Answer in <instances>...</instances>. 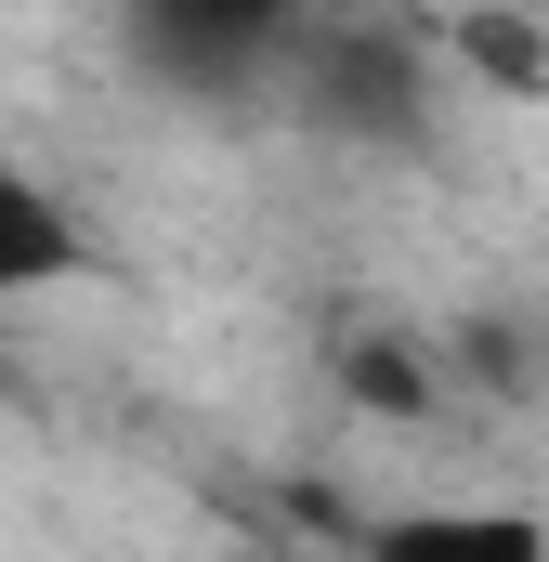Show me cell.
<instances>
[{
    "label": "cell",
    "mask_w": 549,
    "mask_h": 562,
    "mask_svg": "<svg viewBox=\"0 0 549 562\" xmlns=\"http://www.w3.org/2000/svg\"><path fill=\"white\" fill-rule=\"evenodd\" d=\"M274 105L314 144H354V157H418L432 119H445V66L418 26H380V13H314L274 66Z\"/></svg>",
    "instance_id": "1"
},
{
    "label": "cell",
    "mask_w": 549,
    "mask_h": 562,
    "mask_svg": "<svg viewBox=\"0 0 549 562\" xmlns=\"http://www.w3.org/2000/svg\"><path fill=\"white\" fill-rule=\"evenodd\" d=\"M327 0H119V40L157 92L183 105H262L288 40L314 26Z\"/></svg>",
    "instance_id": "2"
},
{
    "label": "cell",
    "mask_w": 549,
    "mask_h": 562,
    "mask_svg": "<svg viewBox=\"0 0 549 562\" xmlns=\"http://www.w3.org/2000/svg\"><path fill=\"white\" fill-rule=\"evenodd\" d=\"M354 562H549V510H484V497H393L354 524Z\"/></svg>",
    "instance_id": "3"
},
{
    "label": "cell",
    "mask_w": 549,
    "mask_h": 562,
    "mask_svg": "<svg viewBox=\"0 0 549 562\" xmlns=\"http://www.w3.org/2000/svg\"><path fill=\"white\" fill-rule=\"evenodd\" d=\"M79 276H92V223H79L40 170L0 157V314H13V301H53V288H79Z\"/></svg>",
    "instance_id": "4"
},
{
    "label": "cell",
    "mask_w": 549,
    "mask_h": 562,
    "mask_svg": "<svg viewBox=\"0 0 549 562\" xmlns=\"http://www.w3.org/2000/svg\"><path fill=\"white\" fill-rule=\"evenodd\" d=\"M340 380H354V406H432V380L406 367V340H354Z\"/></svg>",
    "instance_id": "5"
}]
</instances>
